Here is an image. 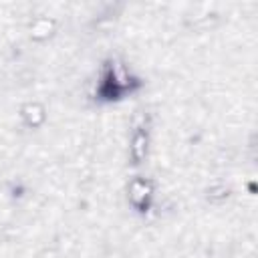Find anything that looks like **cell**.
Masks as SVG:
<instances>
[{
    "mask_svg": "<svg viewBox=\"0 0 258 258\" xmlns=\"http://www.w3.org/2000/svg\"><path fill=\"white\" fill-rule=\"evenodd\" d=\"M151 194H153V189H151V181H149V179L137 177V179H133V181L129 183V200H131V204H133L135 208H139V210L147 208V202H149Z\"/></svg>",
    "mask_w": 258,
    "mask_h": 258,
    "instance_id": "obj_1",
    "label": "cell"
},
{
    "mask_svg": "<svg viewBox=\"0 0 258 258\" xmlns=\"http://www.w3.org/2000/svg\"><path fill=\"white\" fill-rule=\"evenodd\" d=\"M147 153V131L143 127H139L133 135V141H131V157H133V163H141L143 157Z\"/></svg>",
    "mask_w": 258,
    "mask_h": 258,
    "instance_id": "obj_2",
    "label": "cell"
},
{
    "mask_svg": "<svg viewBox=\"0 0 258 258\" xmlns=\"http://www.w3.org/2000/svg\"><path fill=\"white\" fill-rule=\"evenodd\" d=\"M22 117H24V121H26L28 125L38 127V125L44 121V111H42L38 105H28V107L22 109Z\"/></svg>",
    "mask_w": 258,
    "mask_h": 258,
    "instance_id": "obj_3",
    "label": "cell"
}]
</instances>
